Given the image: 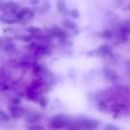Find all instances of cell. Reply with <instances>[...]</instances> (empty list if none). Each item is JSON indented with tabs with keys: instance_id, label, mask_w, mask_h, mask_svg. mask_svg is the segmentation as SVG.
Returning <instances> with one entry per match:
<instances>
[{
	"instance_id": "6da1fadb",
	"label": "cell",
	"mask_w": 130,
	"mask_h": 130,
	"mask_svg": "<svg viewBox=\"0 0 130 130\" xmlns=\"http://www.w3.org/2000/svg\"><path fill=\"white\" fill-rule=\"evenodd\" d=\"M71 121V119L68 115L62 113L56 114L53 116L48 121V126L51 129L58 130L62 129L64 127H68Z\"/></svg>"
},
{
	"instance_id": "7a4b0ae2",
	"label": "cell",
	"mask_w": 130,
	"mask_h": 130,
	"mask_svg": "<svg viewBox=\"0 0 130 130\" xmlns=\"http://www.w3.org/2000/svg\"><path fill=\"white\" fill-rule=\"evenodd\" d=\"M35 13L30 8H20L15 15L17 22H27L34 17Z\"/></svg>"
},
{
	"instance_id": "3957f363",
	"label": "cell",
	"mask_w": 130,
	"mask_h": 130,
	"mask_svg": "<svg viewBox=\"0 0 130 130\" xmlns=\"http://www.w3.org/2000/svg\"><path fill=\"white\" fill-rule=\"evenodd\" d=\"M8 110H9V116L13 119H20V118L25 116V114L27 113V110L17 103L11 105L8 108Z\"/></svg>"
},
{
	"instance_id": "277c9868",
	"label": "cell",
	"mask_w": 130,
	"mask_h": 130,
	"mask_svg": "<svg viewBox=\"0 0 130 130\" xmlns=\"http://www.w3.org/2000/svg\"><path fill=\"white\" fill-rule=\"evenodd\" d=\"M47 31H48L49 35H51L52 37H54V38H60V39H66L68 37L67 32L64 29L59 28L58 26H53L52 28L47 29Z\"/></svg>"
},
{
	"instance_id": "5b68a950",
	"label": "cell",
	"mask_w": 130,
	"mask_h": 130,
	"mask_svg": "<svg viewBox=\"0 0 130 130\" xmlns=\"http://www.w3.org/2000/svg\"><path fill=\"white\" fill-rule=\"evenodd\" d=\"M31 47H32L31 50L33 51V53H34V54L36 56L45 55V54H49V48L45 45H43V44L33 43L31 44Z\"/></svg>"
},
{
	"instance_id": "8992f818",
	"label": "cell",
	"mask_w": 130,
	"mask_h": 130,
	"mask_svg": "<svg viewBox=\"0 0 130 130\" xmlns=\"http://www.w3.org/2000/svg\"><path fill=\"white\" fill-rule=\"evenodd\" d=\"M26 121L29 124H35L43 119V115L38 111H29L25 114Z\"/></svg>"
},
{
	"instance_id": "52a82bcc",
	"label": "cell",
	"mask_w": 130,
	"mask_h": 130,
	"mask_svg": "<svg viewBox=\"0 0 130 130\" xmlns=\"http://www.w3.org/2000/svg\"><path fill=\"white\" fill-rule=\"evenodd\" d=\"M103 73H104V76L108 78L109 80L112 82H115L119 79V76L116 73V71H114L113 70H110L109 68H104L103 69Z\"/></svg>"
},
{
	"instance_id": "ba28073f",
	"label": "cell",
	"mask_w": 130,
	"mask_h": 130,
	"mask_svg": "<svg viewBox=\"0 0 130 130\" xmlns=\"http://www.w3.org/2000/svg\"><path fill=\"white\" fill-rule=\"evenodd\" d=\"M56 8L62 14L67 13V4L65 2V0H57L56 1Z\"/></svg>"
},
{
	"instance_id": "9c48e42d",
	"label": "cell",
	"mask_w": 130,
	"mask_h": 130,
	"mask_svg": "<svg viewBox=\"0 0 130 130\" xmlns=\"http://www.w3.org/2000/svg\"><path fill=\"white\" fill-rule=\"evenodd\" d=\"M51 8V3L49 0H44L43 2H42L41 6H39L38 8V12L40 13H47V12L50 10Z\"/></svg>"
},
{
	"instance_id": "30bf717a",
	"label": "cell",
	"mask_w": 130,
	"mask_h": 130,
	"mask_svg": "<svg viewBox=\"0 0 130 130\" xmlns=\"http://www.w3.org/2000/svg\"><path fill=\"white\" fill-rule=\"evenodd\" d=\"M62 26L66 29H71V30H75V29H78V25L75 23L74 22L72 21H70V20H64L62 22Z\"/></svg>"
},
{
	"instance_id": "8fae6325",
	"label": "cell",
	"mask_w": 130,
	"mask_h": 130,
	"mask_svg": "<svg viewBox=\"0 0 130 130\" xmlns=\"http://www.w3.org/2000/svg\"><path fill=\"white\" fill-rule=\"evenodd\" d=\"M96 52L100 54H109L111 53V50H110V47L108 45H103L98 47Z\"/></svg>"
},
{
	"instance_id": "7c38bea8",
	"label": "cell",
	"mask_w": 130,
	"mask_h": 130,
	"mask_svg": "<svg viewBox=\"0 0 130 130\" xmlns=\"http://www.w3.org/2000/svg\"><path fill=\"white\" fill-rule=\"evenodd\" d=\"M100 36H101L103 39L109 40V39H110L112 37H113V33H112L111 30H110V29H105V30H103V32L101 33V35H100Z\"/></svg>"
},
{
	"instance_id": "4fadbf2b",
	"label": "cell",
	"mask_w": 130,
	"mask_h": 130,
	"mask_svg": "<svg viewBox=\"0 0 130 130\" xmlns=\"http://www.w3.org/2000/svg\"><path fill=\"white\" fill-rule=\"evenodd\" d=\"M10 120V116L9 114H7L6 112H5L4 110H0V123L3 122H7Z\"/></svg>"
},
{
	"instance_id": "5bb4252c",
	"label": "cell",
	"mask_w": 130,
	"mask_h": 130,
	"mask_svg": "<svg viewBox=\"0 0 130 130\" xmlns=\"http://www.w3.org/2000/svg\"><path fill=\"white\" fill-rule=\"evenodd\" d=\"M103 130H121V129L119 126H115V125H113V124H107V125H105Z\"/></svg>"
},
{
	"instance_id": "9a60e30c",
	"label": "cell",
	"mask_w": 130,
	"mask_h": 130,
	"mask_svg": "<svg viewBox=\"0 0 130 130\" xmlns=\"http://www.w3.org/2000/svg\"><path fill=\"white\" fill-rule=\"evenodd\" d=\"M70 15H71L73 19H78L79 18V12L78 11V9H73L71 11Z\"/></svg>"
},
{
	"instance_id": "2e32d148",
	"label": "cell",
	"mask_w": 130,
	"mask_h": 130,
	"mask_svg": "<svg viewBox=\"0 0 130 130\" xmlns=\"http://www.w3.org/2000/svg\"><path fill=\"white\" fill-rule=\"evenodd\" d=\"M39 1L40 0H30V4L32 5V6H38Z\"/></svg>"
}]
</instances>
